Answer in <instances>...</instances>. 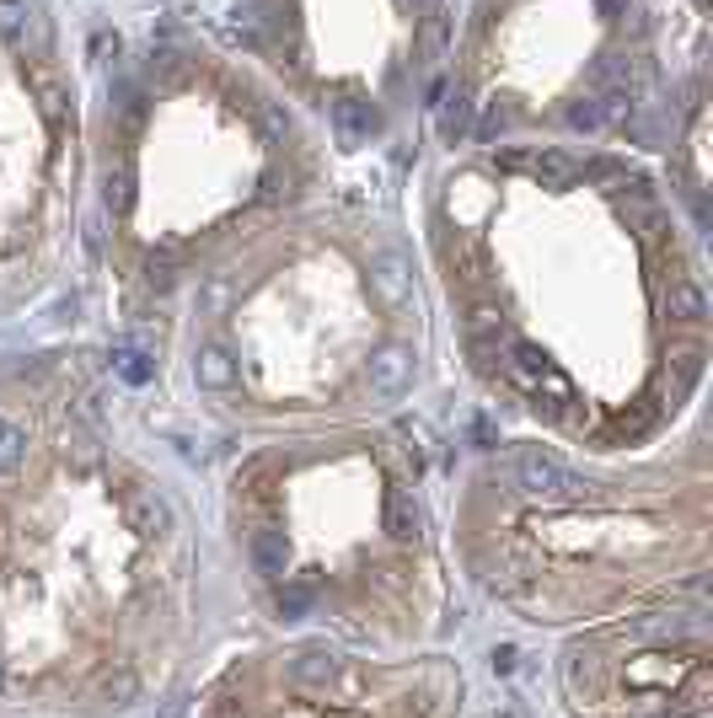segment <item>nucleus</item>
I'll return each instance as SVG.
<instances>
[{
	"label": "nucleus",
	"mask_w": 713,
	"mask_h": 718,
	"mask_svg": "<svg viewBox=\"0 0 713 718\" xmlns=\"http://www.w3.org/2000/svg\"><path fill=\"white\" fill-rule=\"evenodd\" d=\"M161 718H182V703H172V708H167V714H161Z\"/></svg>",
	"instance_id": "10"
},
{
	"label": "nucleus",
	"mask_w": 713,
	"mask_h": 718,
	"mask_svg": "<svg viewBox=\"0 0 713 718\" xmlns=\"http://www.w3.org/2000/svg\"><path fill=\"white\" fill-rule=\"evenodd\" d=\"M140 697V681H135V670H113L103 681V703H113V708H129Z\"/></svg>",
	"instance_id": "8"
},
{
	"label": "nucleus",
	"mask_w": 713,
	"mask_h": 718,
	"mask_svg": "<svg viewBox=\"0 0 713 718\" xmlns=\"http://www.w3.org/2000/svg\"><path fill=\"white\" fill-rule=\"evenodd\" d=\"M457 0H237L220 38L333 156H370L429 124Z\"/></svg>",
	"instance_id": "5"
},
{
	"label": "nucleus",
	"mask_w": 713,
	"mask_h": 718,
	"mask_svg": "<svg viewBox=\"0 0 713 718\" xmlns=\"http://www.w3.org/2000/svg\"><path fill=\"white\" fill-rule=\"evenodd\" d=\"M0 691H6V670H0Z\"/></svg>",
	"instance_id": "11"
},
{
	"label": "nucleus",
	"mask_w": 713,
	"mask_h": 718,
	"mask_svg": "<svg viewBox=\"0 0 713 718\" xmlns=\"http://www.w3.org/2000/svg\"><path fill=\"white\" fill-rule=\"evenodd\" d=\"M86 215V54L60 0H0V311Z\"/></svg>",
	"instance_id": "6"
},
{
	"label": "nucleus",
	"mask_w": 713,
	"mask_h": 718,
	"mask_svg": "<svg viewBox=\"0 0 713 718\" xmlns=\"http://www.w3.org/2000/svg\"><path fill=\"white\" fill-rule=\"evenodd\" d=\"M274 606H280V616H306L317 606V590L306 580H295V574H285V580H274Z\"/></svg>",
	"instance_id": "7"
},
{
	"label": "nucleus",
	"mask_w": 713,
	"mask_h": 718,
	"mask_svg": "<svg viewBox=\"0 0 713 718\" xmlns=\"http://www.w3.org/2000/svg\"><path fill=\"white\" fill-rule=\"evenodd\" d=\"M290 676H295L301 686H322L327 676H333V659H327V654H301V659L290 665Z\"/></svg>",
	"instance_id": "9"
},
{
	"label": "nucleus",
	"mask_w": 713,
	"mask_h": 718,
	"mask_svg": "<svg viewBox=\"0 0 713 718\" xmlns=\"http://www.w3.org/2000/svg\"><path fill=\"white\" fill-rule=\"evenodd\" d=\"M214 718H226V714H214Z\"/></svg>",
	"instance_id": "12"
},
{
	"label": "nucleus",
	"mask_w": 713,
	"mask_h": 718,
	"mask_svg": "<svg viewBox=\"0 0 713 718\" xmlns=\"http://www.w3.org/2000/svg\"><path fill=\"white\" fill-rule=\"evenodd\" d=\"M709 11L681 0H457L429 135L462 145H590L665 156L703 231Z\"/></svg>",
	"instance_id": "3"
},
{
	"label": "nucleus",
	"mask_w": 713,
	"mask_h": 718,
	"mask_svg": "<svg viewBox=\"0 0 713 718\" xmlns=\"http://www.w3.org/2000/svg\"><path fill=\"white\" fill-rule=\"evenodd\" d=\"M193 343L226 354L214 403L242 418H322L413 397L419 263L365 205L285 215L188 284Z\"/></svg>",
	"instance_id": "4"
},
{
	"label": "nucleus",
	"mask_w": 713,
	"mask_h": 718,
	"mask_svg": "<svg viewBox=\"0 0 713 718\" xmlns=\"http://www.w3.org/2000/svg\"><path fill=\"white\" fill-rule=\"evenodd\" d=\"M692 215L649 156L462 145L429 156L424 247L457 354L494 408L596 450H639L709 376Z\"/></svg>",
	"instance_id": "1"
},
{
	"label": "nucleus",
	"mask_w": 713,
	"mask_h": 718,
	"mask_svg": "<svg viewBox=\"0 0 713 718\" xmlns=\"http://www.w3.org/2000/svg\"><path fill=\"white\" fill-rule=\"evenodd\" d=\"M327 188L322 135L210 28L145 22L86 60L81 241L124 284L129 333Z\"/></svg>",
	"instance_id": "2"
}]
</instances>
